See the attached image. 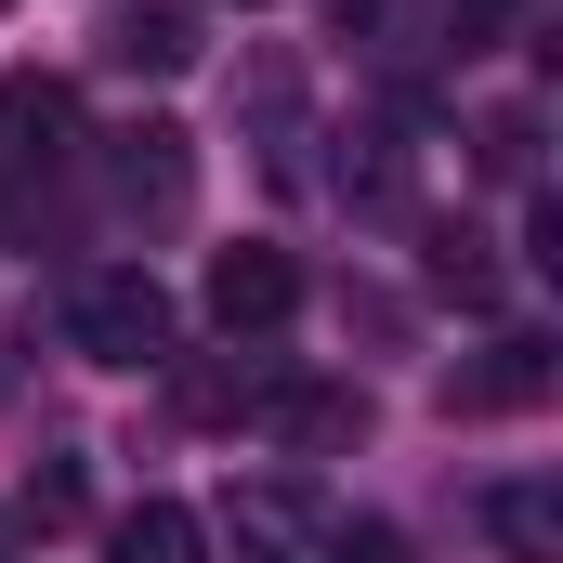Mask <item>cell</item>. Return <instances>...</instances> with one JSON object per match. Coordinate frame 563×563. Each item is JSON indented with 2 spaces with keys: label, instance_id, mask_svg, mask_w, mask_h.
Listing matches in <instances>:
<instances>
[{
  "label": "cell",
  "instance_id": "cell-1",
  "mask_svg": "<svg viewBox=\"0 0 563 563\" xmlns=\"http://www.w3.org/2000/svg\"><path fill=\"white\" fill-rule=\"evenodd\" d=\"M66 341H79L92 367H170V288L144 276V263H119V276H79V301H66Z\"/></svg>",
  "mask_w": 563,
  "mask_h": 563
},
{
  "label": "cell",
  "instance_id": "cell-2",
  "mask_svg": "<svg viewBox=\"0 0 563 563\" xmlns=\"http://www.w3.org/2000/svg\"><path fill=\"white\" fill-rule=\"evenodd\" d=\"M106 197L132 210V223H170L184 197H197V157L170 119H144V132H106Z\"/></svg>",
  "mask_w": 563,
  "mask_h": 563
},
{
  "label": "cell",
  "instance_id": "cell-3",
  "mask_svg": "<svg viewBox=\"0 0 563 563\" xmlns=\"http://www.w3.org/2000/svg\"><path fill=\"white\" fill-rule=\"evenodd\" d=\"M288 314H301V263H288V250L250 236V250L210 263V328H223V341H263V328H288Z\"/></svg>",
  "mask_w": 563,
  "mask_h": 563
},
{
  "label": "cell",
  "instance_id": "cell-4",
  "mask_svg": "<svg viewBox=\"0 0 563 563\" xmlns=\"http://www.w3.org/2000/svg\"><path fill=\"white\" fill-rule=\"evenodd\" d=\"M106 66L184 79V66H197V0H119V13H106Z\"/></svg>",
  "mask_w": 563,
  "mask_h": 563
},
{
  "label": "cell",
  "instance_id": "cell-5",
  "mask_svg": "<svg viewBox=\"0 0 563 563\" xmlns=\"http://www.w3.org/2000/svg\"><path fill=\"white\" fill-rule=\"evenodd\" d=\"M538 394H551V341L511 328V341H485V367L445 380V420H498V407H538Z\"/></svg>",
  "mask_w": 563,
  "mask_h": 563
},
{
  "label": "cell",
  "instance_id": "cell-6",
  "mask_svg": "<svg viewBox=\"0 0 563 563\" xmlns=\"http://www.w3.org/2000/svg\"><path fill=\"white\" fill-rule=\"evenodd\" d=\"M0 144H13V157H79V92H66L53 66H13V79H0Z\"/></svg>",
  "mask_w": 563,
  "mask_h": 563
},
{
  "label": "cell",
  "instance_id": "cell-7",
  "mask_svg": "<svg viewBox=\"0 0 563 563\" xmlns=\"http://www.w3.org/2000/svg\"><path fill=\"white\" fill-rule=\"evenodd\" d=\"M263 420H276L288 445H367V394H354V380H276Z\"/></svg>",
  "mask_w": 563,
  "mask_h": 563
},
{
  "label": "cell",
  "instance_id": "cell-8",
  "mask_svg": "<svg viewBox=\"0 0 563 563\" xmlns=\"http://www.w3.org/2000/svg\"><path fill=\"white\" fill-rule=\"evenodd\" d=\"M485 538L511 563H563V498L551 485H498V498H485Z\"/></svg>",
  "mask_w": 563,
  "mask_h": 563
},
{
  "label": "cell",
  "instance_id": "cell-9",
  "mask_svg": "<svg viewBox=\"0 0 563 563\" xmlns=\"http://www.w3.org/2000/svg\"><path fill=\"white\" fill-rule=\"evenodd\" d=\"M106 563H197V511L184 498H132L106 525Z\"/></svg>",
  "mask_w": 563,
  "mask_h": 563
},
{
  "label": "cell",
  "instance_id": "cell-10",
  "mask_svg": "<svg viewBox=\"0 0 563 563\" xmlns=\"http://www.w3.org/2000/svg\"><path fill=\"white\" fill-rule=\"evenodd\" d=\"M236 563H301V498L288 485H236Z\"/></svg>",
  "mask_w": 563,
  "mask_h": 563
},
{
  "label": "cell",
  "instance_id": "cell-11",
  "mask_svg": "<svg viewBox=\"0 0 563 563\" xmlns=\"http://www.w3.org/2000/svg\"><path fill=\"white\" fill-rule=\"evenodd\" d=\"M13 525H26V538L79 525V472H66V459H53V472H26V485H13Z\"/></svg>",
  "mask_w": 563,
  "mask_h": 563
},
{
  "label": "cell",
  "instance_id": "cell-12",
  "mask_svg": "<svg viewBox=\"0 0 563 563\" xmlns=\"http://www.w3.org/2000/svg\"><path fill=\"white\" fill-rule=\"evenodd\" d=\"M432 288H459V301H498V263H485V236H432Z\"/></svg>",
  "mask_w": 563,
  "mask_h": 563
},
{
  "label": "cell",
  "instance_id": "cell-13",
  "mask_svg": "<svg viewBox=\"0 0 563 563\" xmlns=\"http://www.w3.org/2000/svg\"><path fill=\"white\" fill-rule=\"evenodd\" d=\"M525 26V0H445V40L459 53H485V40H511Z\"/></svg>",
  "mask_w": 563,
  "mask_h": 563
},
{
  "label": "cell",
  "instance_id": "cell-14",
  "mask_svg": "<svg viewBox=\"0 0 563 563\" xmlns=\"http://www.w3.org/2000/svg\"><path fill=\"white\" fill-rule=\"evenodd\" d=\"M485 170H511V184L538 170V119H525V106H511V119H485Z\"/></svg>",
  "mask_w": 563,
  "mask_h": 563
},
{
  "label": "cell",
  "instance_id": "cell-15",
  "mask_svg": "<svg viewBox=\"0 0 563 563\" xmlns=\"http://www.w3.org/2000/svg\"><path fill=\"white\" fill-rule=\"evenodd\" d=\"M328 563H407V538H394V525H341V538H328Z\"/></svg>",
  "mask_w": 563,
  "mask_h": 563
},
{
  "label": "cell",
  "instance_id": "cell-16",
  "mask_svg": "<svg viewBox=\"0 0 563 563\" xmlns=\"http://www.w3.org/2000/svg\"><path fill=\"white\" fill-rule=\"evenodd\" d=\"M0 13H13V0H0Z\"/></svg>",
  "mask_w": 563,
  "mask_h": 563
}]
</instances>
